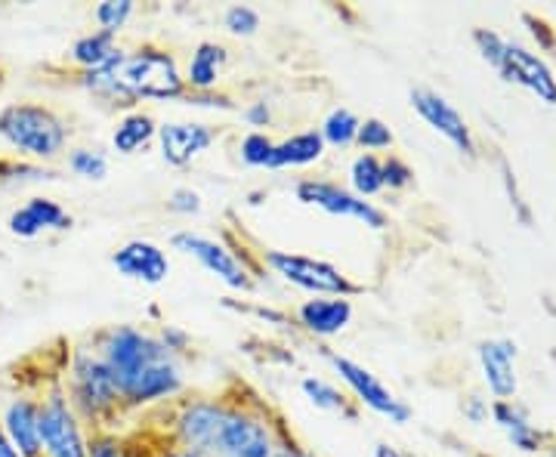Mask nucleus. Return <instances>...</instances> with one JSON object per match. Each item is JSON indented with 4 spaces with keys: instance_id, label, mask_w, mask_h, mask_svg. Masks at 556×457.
<instances>
[{
    "instance_id": "obj_1",
    "label": "nucleus",
    "mask_w": 556,
    "mask_h": 457,
    "mask_svg": "<svg viewBox=\"0 0 556 457\" xmlns=\"http://www.w3.org/2000/svg\"><path fill=\"white\" fill-rule=\"evenodd\" d=\"M97 353L112 371L124 408H142L182 390V365L155 334L134 325H115L100 334Z\"/></svg>"
},
{
    "instance_id": "obj_2",
    "label": "nucleus",
    "mask_w": 556,
    "mask_h": 457,
    "mask_svg": "<svg viewBox=\"0 0 556 457\" xmlns=\"http://www.w3.org/2000/svg\"><path fill=\"white\" fill-rule=\"evenodd\" d=\"M186 80L170 50L161 47H139L134 53H121L112 78V102L115 105H137L142 100H182Z\"/></svg>"
},
{
    "instance_id": "obj_3",
    "label": "nucleus",
    "mask_w": 556,
    "mask_h": 457,
    "mask_svg": "<svg viewBox=\"0 0 556 457\" xmlns=\"http://www.w3.org/2000/svg\"><path fill=\"white\" fill-rule=\"evenodd\" d=\"M68 124L40 102H13L0 109V140H7L20 155L53 161L68 145Z\"/></svg>"
},
{
    "instance_id": "obj_4",
    "label": "nucleus",
    "mask_w": 556,
    "mask_h": 457,
    "mask_svg": "<svg viewBox=\"0 0 556 457\" xmlns=\"http://www.w3.org/2000/svg\"><path fill=\"white\" fill-rule=\"evenodd\" d=\"M62 390L68 396V405L75 408V415L93 420L97 427H105V420L118 415V408H124L112 371L105 368L100 353L87 350V346L72 353L68 380Z\"/></svg>"
},
{
    "instance_id": "obj_5",
    "label": "nucleus",
    "mask_w": 556,
    "mask_h": 457,
    "mask_svg": "<svg viewBox=\"0 0 556 457\" xmlns=\"http://www.w3.org/2000/svg\"><path fill=\"white\" fill-rule=\"evenodd\" d=\"M263 263L276 272L278 279L294 284L313 297H356L365 288L356 284L346 272H340L328 259L291 254V251H263Z\"/></svg>"
},
{
    "instance_id": "obj_6",
    "label": "nucleus",
    "mask_w": 556,
    "mask_h": 457,
    "mask_svg": "<svg viewBox=\"0 0 556 457\" xmlns=\"http://www.w3.org/2000/svg\"><path fill=\"white\" fill-rule=\"evenodd\" d=\"M278 439L276 427L269 418H263L254 408L244 405H229L226 418L219 427L217 442H214V457H276Z\"/></svg>"
},
{
    "instance_id": "obj_7",
    "label": "nucleus",
    "mask_w": 556,
    "mask_h": 457,
    "mask_svg": "<svg viewBox=\"0 0 556 457\" xmlns=\"http://www.w3.org/2000/svg\"><path fill=\"white\" fill-rule=\"evenodd\" d=\"M38 423L43 457H87V439L80 433V420L68 405L62 383L38 398Z\"/></svg>"
},
{
    "instance_id": "obj_8",
    "label": "nucleus",
    "mask_w": 556,
    "mask_h": 457,
    "mask_svg": "<svg viewBox=\"0 0 556 457\" xmlns=\"http://www.w3.org/2000/svg\"><path fill=\"white\" fill-rule=\"evenodd\" d=\"M325 358L331 361V368L338 371V378L350 386V393L356 396L358 405L371 408L375 415L387 418L390 423H396V427H405L412 420V415H415L412 405H405L390 386H383L378 375H371L365 365H358V361L346 356H338V353H325Z\"/></svg>"
},
{
    "instance_id": "obj_9",
    "label": "nucleus",
    "mask_w": 556,
    "mask_h": 457,
    "mask_svg": "<svg viewBox=\"0 0 556 457\" xmlns=\"http://www.w3.org/2000/svg\"><path fill=\"white\" fill-rule=\"evenodd\" d=\"M170 244L182 251V254H189V257H195L214 276L219 279L229 291H241V294H248L251 288H254V279H251V269H248V263L229 247V244H223V241L211 239V236H204V232H192V229H182L177 232Z\"/></svg>"
},
{
    "instance_id": "obj_10",
    "label": "nucleus",
    "mask_w": 556,
    "mask_h": 457,
    "mask_svg": "<svg viewBox=\"0 0 556 457\" xmlns=\"http://www.w3.org/2000/svg\"><path fill=\"white\" fill-rule=\"evenodd\" d=\"M294 195L300 204L306 207H318L331 217H346L365 223L368 229H387V214L380 211L375 201H365L353 195L350 189H343L338 182H328V179H300L294 186Z\"/></svg>"
},
{
    "instance_id": "obj_11",
    "label": "nucleus",
    "mask_w": 556,
    "mask_h": 457,
    "mask_svg": "<svg viewBox=\"0 0 556 457\" xmlns=\"http://www.w3.org/2000/svg\"><path fill=\"white\" fill-rule=\"evenodd\" d=\"M497 75L507 84H519L529 93H535L538 100L556 105V78L551 65L538 56L535 50H529L519 40H507L504 43V56L497 62Z\"/></svg>"
},
{
    "instance_id": "obj_12",
    "label": "nucleus",
    "mask_w": 556,
    "mask_h": 457,
    "mask_svg": "<svg viewBox=\"0 0 556 457\" xmlns=\"http://www.w3.org/2000/svg\"><path fill=\"white\" fill-rule=\"evenodd\" d=\"M412 109L437 130L439 137L452 142L460 155H467V158L477 155V142H473V134H470V124L457 112L455 102H448L430 87H415L412 90Z\"/></svg>"
},
{
    "instance_id": "obj_13",
    "label": "nucleus",
    "mask_w": 556,
    "mask_h": 457,
    "mask_svg": "<svg viewBox=\"0 0 556 457\" xmlns=\"http://www.w3.org/2000/svg\"><path fill=\"white\" fill-rule=\"evenodd\" d=\"M226 408L229 402L223 398H195V402H186L179 408L177 423H174V433L182 448H195L211 455L214 452V442H217L219 427L226 418Z\"/></svg>"
},
{
    "instance_id": "obj_14",
    "label": "nucleus",
    "mask_w": 556,
    "mask_h": 457,
    "mask_svg": "<svg viewBox=\"0 0 556 457\" xmlns=\"http://www.w3.org/2000/svg\"><path fill=\"white\" fill-rule=\"evenodd\" d=\"M155 140L167 167H189L217 142V130L201 120H167L159 124Z\"/></svg>"
},
{
    "instance_id": "obj_15",
    "label": "nucleus",
    "mask_w": 556,
    "mask_h": 457,
    "mask_svg": "<svg viewBox=\"0 0 556 457\" xmlns=\"http://www.w3.org/2000/svg\"><path fill=\"white\" fill-rule=\"evenodd\" d=\"M112 266L118 269V276L127 281H139V284H164L170 276V257L167 251L149 239H134L127 244H121L118 251L112 254Z\"/></svg>"
},
{
    "instance_id": "obj_16",
    "label": "nucleus",
    "mask_w": 556,
    "mask_h": 457,
    "mask_svg": "<svg viewBox=\"0 0 556 457\" xmlns=\"http://www.w3.org/2000/svg\"><path fill=\"white\" fill-rule=\"evenodd\" d=\"M477 356L479 368H482V378L489 383L492 396H495L497 402H510V398L517 396V343L504 338L482 340Z\"/></svg>"
},
{
    "instance_id": "obj_17",
    "label": "nucleus",
    "mask_w": 556,
    "mask_h": 457,
    "mask_svg": "<svg viewBox=\"0 0 556 457\" xmlns=\"http://www.w3.org/2000/svg\"><path fill=\"white\" fill-rule=\"evenodd\" d=\"M0 430L10 439V445L22 457H43L40 448V423H38V398L16 396L7 402Z\"/></svg>"
},
{
    "instance_id": "obj_18",
    "label": "nucleus",
    "mask_w": 556,
    "mask_h": 457,
    "mask_svg": "<svg viewBox=\"0 0 556 457\" xmlns=\"http://www.w3.org/2000/svg\"><path fill=\"white\" fill-rule=\"evenodd\" d=\"M72 223L75 219L62 204H56L53 199H40V195L25 201L7 219V226L16 239H38L40 232H65V229H72Z\"/></svg>"
},
{
    "instance_id": "obj_19",
    "label": "nucleus",
    "mask_w": 556,
    "mask_h": 457,
    "mask_svg": "<svg viewBox=\"0 0 556 457\" xmlns=\"http://www.w3.org/2000/svg\"><path fill=\"white\" fill-rule=\"evenodd\" d=\"M298 321L316 338H338L353 321V303L346 297H309L298 306Z\"/></svg>"
},
{
    "instance_id": "obj_20",
    "label": "nucleus",
    "mask_w": 556,
    "mask_h": 457,
    "mask_svg": "<svg viewBox=\"0 0 556 457\" xmlns=\"http://www.w3.org/2000/svg\"><path fill=\"white\" fill-rule=\"evenodd\" d=\"M226 47L217 40H201L199 47L192 50L189 65H186V90L189 93H214L217 90L219 78H223V68H226Z\"/></svg>"
},
{
    "instance_id": "obj_21",
    "label": "nucleus",
    "mask_w": 556,
    "mask_h": 457,
    "mask_svg": "<svg viewBox=\"0 0 556 457\" xmlns=\"http://www.w3.org/2000/svg\"><path fill=\"white\" fill-rule=\"evenodd\" d=\"M492 418L507 433V439L514 442V448L526 452V455H538L544 448V433L538 430L532 420L526 418V411L517 408L514 402H495L492 405Z\"/></svg>"
},
{
    "instance_id": "obj_22",
    "label": "nucleus",
    "mask_w": 556,
    "mask_h": 457,
    "mask_svg": "<svg viewBox=\"0 0 556 457\" xmlns=\"http://www.w3.org/2000/svg\"><path fill=\"white\" fill-rule=\"evenodd\" d=\"M325 155V142L318 137V130H303V134H294L288 140L276 142L273 149V158H269V167L266 170H281V167H309L316 164Z\"/></svg>"
},
{
    "instance_id": "obj_23",
    "label": "nucleus",
    "mask_w": 556,
    "mask_h": 457,
    "mask_svg": "<svg viewBox=\"0 0 556 457\" xmlns=\"http://www.w3.org/2000/svg\"><path fill=\"white\" fill-rule=\"evenodd\" d=\"M159 137V124L146 112H127L112 130V149L118 155H137L142 149H149L152 140Z\"/></svg>"
},
{
    "instance_id": "obj_24",
    "label": "nucleus",
    "mask_w": 556,
    "mask_h": 457,
    "mask_svg": "<svg viewBox=\"0 0 556 457\" xmlns=\"http://www.w3.org/2000/svg\"><path fill=\"white\" fill-rule=\"evenodd\" d=\"M118 38L115 35H109V31H90V35H84L72 43V50H68V60L80 65V72H93V68H102L105 62L115 60V53H118Z\"/></svg>"
},
{
    "instance_id": "obj_25",
    "label": "nucleus",
    "mask_w": 556,
    "mask_h": 457,
    "mask_svg": "<svg viewBox=\"0 0 556 457\" xmlns=\"http://www.w3.org/2000/svg\"><path fill=\"white\" fill-rule=\"evenodd\" d=\"M350 192L365 201L383 192V161L378 155L362 152L358 158H353V164H350Z\"/></svg>"
},
{
    "instance_id": "obj_26",
    "label": "nucleus",
    "mask_w": 556,
    "mask_h": 457,
    "mask_svg": "<svg viewBox=\"0 0 556 457\" xmlns=\"http://www.w3.org/2000/svg\"><path fill=\"white\" fill-rule=\"evenodd\" d=\"M358 124L362 120L356 118V112L353 109H331L328 112V118L321 120V127H318V137L325 142V149L328 145H334V149H350V145H356V134H358Z\"/></svg>"
},
{
    "instance_id": "obj_27",
    "label": "nucleus",
    "mask_w": 556,
    "mask_h": 457,
    "mask_svg": "<svg viewBox=\"0 0 556 457\" xmlns=\"http://www.w3.org/2000/svg\"><path fill=\"white\" fill-rule=\"evenodd\" d=\"M300 390H303V396L309 398L316 408H321V411H334V415L356 418V411L350 408L346 396L340 393L334 383H328V380H321V378H303L300 380Z\"/></svg>"
},
{
    "instance_id": "obj_28",
    "label": "nucleus",
    "mask_w": 556,
    "mask_h": 457,
    "mask_svg": "<svg viewBox=\"0 0 556 457\" xmlns=\"http://www.w3.org/2000/svg\"><path fill=\"white\" fill-rule=\"evenodd\" d=\"M134 10H137L134 0H102L100 7L93 10V20L100 25V31H109V35L118 38V31L130 22Z\"/></svg>"
},
{
    "instance_id": "obj_29",
    "label": "nucleus",
    "mask_w": 556,
    "mask_h": 457,
    "mask_svg": "<svg viewBox=\"0 0 556 457\" xmlns=\"http://www.w3.org/2000/svg\"><path fill=\"white\" fill-rule=\"evenodd\" d=\"M47 179H56V174L28 161H0V186H25V182H47Z\"/></svg>"
},
{
    "instance_id": "obj_30",
    "label": "nucleus",
    "mask_w": 556,
    "mask_h": 457,
    "mask_svg": "<svg viewBox=\"0 0 556 457\" xmlns=\"http://www.w3.org/2000/svg\"><path fill=\"white\" fill-rule=\"evenodd\" d=\"M393 142H396V137H393L390 124H383L380 118H365L362 124H358L356 145L362 149V152L375 155V152H383V149H390Z\"/></svg>"
},
{
    "instance_id": "obj_31",
    "label": "nucleus",
    "mask_w": 556,
    "mask_h": 457,
    "mask_svg": "<svg viewBox=\"0 0 556 457\" xmlns=\"http://www.w3.org/2000/svg\"><path fill=\"white\" fill-rule=\"evenodd\" d=\"M68 170L84 179L100 182V179H105V174H109V158L102 155L100 149H72V155H68Z\"/></svg>"
},
{
    "instance_id": "obj_32",
    "label": "nucleus",
    "mask_w": 556,
    "mask_h": 457,
    "mask_svg": "<svg viewBox=\"0 0 556 457\" xmlns=\"http://www.w3.org/2000/svg\"><path fill=\"white\" fill-rule=\"evenodd\" d=\"M273 149H276V140H273L266 130H251V134L241 140L239 155L248 167H269Z\"/></svg>"
},
{
    "instance_id": "obj_33",
    "label": "nucleus",
    "mask_w": 556,
    "mask_h": 457,
    "mask_svg": "<svg viewBox=\"0 0 556 457\" xmlns=\"http://www.w3.org/2000/svg\"><path fill=\"white\" fill-rule=\"evenodd\" d=\"M223 25L229 35L236 38H254L260 31V13L254 7H244V3H236L223 13Z\"/></svg>"
},
{
    "instance_id": "obj_34",
    "label": "nucleus",
    "mask_w": 556,
    "mask_h": 457,
    "mask_svg": "<svg viewBox=\"0 0 556 457\" xmlns=\"http://www.w3.org/2000/svg\"><path fill=\"white\" fill-rule=\"evenodd\" d=\"M497 164H501V182H504V192H507V199H510V207H514V217L529 229L532 226V207L526 204V199H522V192H519V182L517 177H514V167L507 164V158H497Z\"/></svg>"
},
{
    "instance_id": "obj_35",
    "label": "nucleus",
    "mask_w": 556,
    "mask_h": 457,
    "mask_svg": "<svg viewBox=\"0 0 556 457\" xmlns=\"http://www.w3.org/2000/svg\"><path fill=\"white\" fill-rule=\"evenodd\" d=\"M87 457H137L134 448L109 430H97L87 439Z\"/></svg>"
},
{
    "instance_id": "obj_36",
    "label": "nucleus",
    "mask_w": 556,
    "mask_h": 457,
    "mask_svg": "<svg viewBox=\"0 0 556 457\" xmlns=\"http://www.w3.org/2000/svg\"><path fill=\"white\" fill-rule=\"evenodd\" d=\"M412 182H415V170H412L405 161L399 158V155L383 158V189H390V192H402V189H408Z\"/></svg>"
},
{
    "instance_id": "obj_37",
    "label": "nucleus",
    "mask_w": 556,
    "mask_h": 457,
    "mask_svg": "<svg viewBox=\"0 0 556 457\" xmlns=\"http://www.w3.org/2000/svg\"><path fill=\"white\" fill-rule=\"evenodd\" d=\"M201 207H204V201L195 189H189V186H179L174 189L170 195H167V211L170 214H177V217H199Z\"/></svg>"
},
{
    "instance_id": "obj_38",
    "label": "nucleus",
    "mask_w": 556,
    "mask_h": 457,
    "mask_svg": "<svg viewBox=\"0 0 556 457\" xmlns=\"http://www.w3.org/2000/svg\"><path fill=\"white\" fill-rule=\"evenodd\" d=\"M473 43H477L479 56L489 62L492 68H497V62L504 56V43H507V38H501L492 28H477V31H473Z\"/></svg>"
},
{
    "instance_id": "obj_39",
    "label": "nucleus",
    "mask_w": 556,
    "mask_h": 457,
    "mask_svg": "<svg viewBox=\"0 0 556 457\" xmlns=\"http://www.w3.org/2000/svg\"><path fill=\"white\" fill-rule=\"evenodd\" d=\"M522 22L529 25V31H532V38L538 40V50H554L556 47V31L547 25L544 20H538L535 13H522Z\"/></svg>"
},
{
    "instance_id": "obj_40",
    "label": "nucleus",
    "mask_w": 556,
    "mask_h": 457,
    "mask_svg": "<svg viewBox=\"0 0 556 457\" xmlns=\"http://www.w3.org/2000/svg\"><path fill=\"white\" fill-rule=\"evenodd\" d=\"M186 105H195V109H219V112H232L236 109V102L229 100V97H223V93H189L186 90V97H182Z\"/></svg>"
},
{
    "instance_id": "obj_41",
    "label": "nucleus",
    "mask_w": 556,
    "mask_h": 457,
    "mask_svg": "<svg viewBox=\"0 0 556 457\" xmlns=\"http://www.w3.org/2000/svg\"><path fill=\"white\" fill-rule=\"evenodd\" d=\"M161 343L174 353V356H179V353H186L189 350V334L186 331H179V328H174V325H164V331H161Z\"/></svg>"
},
{
    "instance_id": "obj_42",
    "label": "nucleus",
    "mask_w": 556,
    "mask_h": 457,
    "mask_svg": "<svg viewBox=\"0 0 556 457\" xmlns=\"http://www.w3.org/2000/svg\"><path fill=\"white\" fill-rule=\"evenodd\" d=\"M244 120H248L254 130L269 127V120H273V109H269V102H251V105L244 109Z\"/></svg>"
},
{
    "instance_id": "obj_43",
    "label": "nucleus",
    "mask_w": 556,
    "mask_h": 457,
    "mask_svg": "<svg viewBox=\"0 0 556 457\" xmlns=\"http://www.w3.org/2000/svg\"><path fill=\"white\" fill-rule=\"evenodd\" d=\"M489 415H492V408L485 405V398L470 396L467 402H464V418H467V420H473V423H482V420H489Z\"/></svg>"
},
{
    "instance_id": "obj_44",
    "label": "nucleus",
    "mask_w": 556,
    "mask_h": 457,
    "mask_svg": "<svg viewBox=\"0 0 556 457\" xmlns=\"http://www.w3.org/2000/svg\"><path fill=\"white\" fill-rule=\"evenodd\" d=\"M276 457H313V455H309V452H303V448H300V445H294V442H281V445H278Z\"/></svg>"
},
{
    "instance_id": "obj_45",
    "label": "nucleus",
    "mask_w": 556,
    "mask_h": 457,
    "mask_svg": "<svg viewBox=\"0 0 556 457\" xmlns=\"http://www.w3.org/2000/svg\"><path fill=\"white\" fill-rule=\"evenodd\" d=\"M159 457H214V455H204V452H195V448H170V452H161Z\"/></svg>"
},
{
    "instance_id": "obj_46",
    "label": "nucleus",
    "mask_w": 556,
    "mask_h": 457,
    "mask_svg": "<svg viewBox=\"0 0 556 457\" xmlns=\"http://www.w3.org/2000/svg\"><path fill=\"white\" fill-rule=\"evenodd\" d=\"M0 457H22L13 445H10V439L3 436V430H0Z\"/></svg>"
},
{
    "instance_id": "obj_47",
    "label": "nucleus",
    "mask_w": 556,
    "mask_h": 457,
    "mask_svg": "<svg viewBox=\"0 0 556 457\" xmlns=\"http://www.w3.org/2000/svg\"><path fill=\"white\" fill-rule=\"evenodd\" d=\"M375 457H405L399 448H393V445H378L375 448Z\"/></svg>"
},
{
    "instance_id": "obj_48",
    "label": "nucleus",
    "mask_w": 556,
    "mask_h": 457,
    "mask_svg": "<svg viewBox=\"0 0 556 457\" xmlns=\"http://www.w3.org/2000/svg\"><path fill=\"white\" fill-rule=\"evenodd\" d=\"M0 80H3V72H0Z\"/></svg>"
},
{
    "instance_id": "obj_49",
    "label": "nucleus",
    "mask_w": 556,
    "mask_h": 457,
    "mask_svg": "<svg viewBox=\"0 0 556 457\" xmlns=\"http://www.w3.org/2000/svg\"><path fill=\"white\" fill-rule=\"evenodd\" d=\"M479 457H489V455H479Z\"/></svg>"
}]
</instances>
